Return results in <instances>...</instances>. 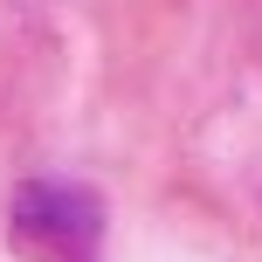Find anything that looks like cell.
Wrapping results in <instances>:
<instances>
[{
    "label": "cell",
    "instance_id": "obj_1",
    "mask_svg": "<svg viewBox=\"0 0 262 262\" xmlns=\"http://www.w3.org/2000/svg\"><path fill=\"white\" fill-rule=\"evenodd\" d=\"M7 242L28 262H97L104 200L76 180H28L7 200Z\"/></svg>",
    "mask_w": 262,
    "mask_h": 262
}]
</instances>
